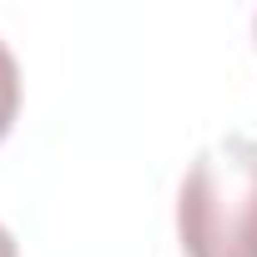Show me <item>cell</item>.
<instances>
[{"mask_svg": "<svg viewBox=\"0 0 257 257\" xmlns=\"http://www.w3.org/2000/svg\"><path fill=\"white\" fill-rule=\"evenodd\" d=\"M252 31H257V21H252Z\"/></svg>", "mask_w": 257, "mask_h": 257, "instance_id": "4", "label": "cell"}, {"mask_svg": "<svg viewBox=\"0 0 257 257\" xmlns=\"http://www.w3.org/2000/svg\"><path fill=\"white\" fill-rule=\"evenodd\" d=\"M16 111H21V66L6 51V41H0V142L16 126Z\"/></svg>", "mask_w": 257, "mask_h": 257, "instance_id": "2", "label": "cell"}, {"mask_svg": "<svg viewBox=\"0 0 257 257\" xmlns=\"http://www.w3.org/2000/svg\"><path fill=\"white\" fill-rule=\"evenodd\" d=\"M187 257H257V142L222 137L187 167L177 197Z\"/></svg>", "mask_w": 257, "mask_h": 257, "instance_id": "1", "label": "cell"}, {"mask_svg": "<svg viewBox=\"0 0 257 257\" xmlns=\"http://www.w3.org/2000/svg\"><path fill=\"white\" fill-rule=\"evenodd\" d=\"M0 257H21V252H16V237H11L6 227H0Z\"/></svg>", "mask_w": 257, "mask_h": 257, "instance_id": "3", "label": "cell"}]
</instances>
